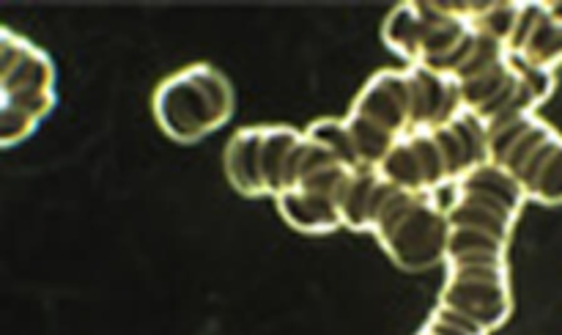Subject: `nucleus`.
Wrapping results in <instances>:
<instances>
[{
    "label": "nucleus",
    "mask_w": 562,
    "mask_h": 335,
    "mask_svg": "<svg viewBox=\"0 0 562 335\" xmlns=\"http://www.w3.org/2000/svg\"><path fill=\"white\" fill-rule=\"evenodd\" d=\"M384 42L406 64L450 75L464 108L488 126L538 113L554 91V71L516 58L472 16L470 3H404L384 22Z\"/></svg>",
    "instance_id": "obj_1"
},
{
    "label": "nucleus",
    "mask_w": 562,
    "mask_h": 335,
    "mask_svg": "<svg viewBox=\"0 0 562 335\" xmlns=\"http://www.w3.org/2000/svg\"><path fill=\"white\" fill-rule=\"evenodd\" d=\"M527 196L494 163L481 165L453 187L448 203L450 242L439 308L494 333L514 311L508 245Z\"/></svg>",
    "instance_id": "obj_2"
},
{
    "label": "nucleus",
    "mask_w": 562,
    "mask_h": 335,
    "mask_svg": "<svg viewBox=\"0 0 562 335\" xmlns=\"http://www.w3.org/2000/svg\"><path fill=\"white\" fill-rule=\"evenodd\" d=\"M464 110L461 86L428 66L382 69L366 82L344 119L360 168H379L395 143L439 126Z\"/></svg>",
    "instance_id": "obj_3"
},
{
    "label": "nucleus",
    "mask_w": 562,
    "mask_h": 335,
    "mask_svg": "<svg viewBox=\"0 0 562 335\" xmlns=\"http://www.w3.org/2000/svg\"><path fill=\"white\" fill-rule=\"evenodd\" d=\"M344 228L368 231L406 272L445 264L450 242L448 206L439 192L401 187L379 168L355 170L340 198Z\"/></svg>",
    "instance_id": "obj_4"
},
{
    "label": "nucleus",
    "mask_w": 562,
    "mask_h": 335,
    "mask_svg": "<svg viewBox=\"0 0 562 335\" xmlns=\"http://www.w3.org/2000/svg\"><path fill=\"white\" fill-rule=\"evenodd\" d=\"M223 165L228 181L241 196H269L274 201L307 187L344 181L355 174L335 148L294 126L239 130L225 146Z\"/></svg>",
    "instance_id": "obj_5"
},
{
    "label": "nucleus",
    "mask_w": 562,
    "mask_h": 335,
    "mask_svg": "<svg viewBox=\"0 0 562 335\" xmlns=\"http://www.w3.org/2000/svg\"><path fill=\"white\" fill-rule=\"evenodd\" d=\"M488 163V130L475 113L461 110L456 119L415 132L395 143L379 174L409 190L439 192Z\"/></svg>",
    "instance_id": "obj_6"
},
{
    "label": "nucleus",
    "mask_w": 562,
    "mask_h": 335,
    "mask_svg": "<svg viewBox=\"0 0 562 335\" xmlns=\"http://www.w3.org/2000/svg\"><path fill=\"white\" fill-rule=\"evenodd\" d=\"M488 163L514 176L527 201L562 203V135L538 113L488 126Z\"/></svg>",
    "instance_id": "obj_7"
},
{
    "label": "nucleus",
    "mask_w": 562,
    "mask_h": 335,
    "mask_svg": "<svg viewBox=\"0 0 562 335\" xmlns=\"http://www.w3.org/2000/svg\"><path fill=\"white\" fill-rule=\"evenodd\" d=\"M234 86L209 64H192L176 71L154 93L159 126L179 143H195L217 132L234 115Z\"/></svg>",
    "instance_id": "obj_8"
},
{
    "label": "nucleus",
    "mask_w": 562,
    "mask_h": 335,
    "mask_svg": "<svg viewBox=\"0 0 562 335\" xmlns=\"http://www.w3.org/2000/svg\"><path fill=\"white\" fill-rule=\"evenodd\" d=\"M0 143L25 141L55 104V69L44 49L3 27L0 42Z\"/></svg>",
    "instance_id": "obj_9"
},
{
    "label": "nucleus",
    "mask_w": 562,
    "mask_h": 335,
    "mask_svg": "<svg viewBox=\"0 0 562 335\" xmlns=\"http://www.w3.org/2000/svg\"><path fill=\"white\" fill-rule=\"evenodd\" d=\"M472 16L536 69L562 64V3H470Z\"/></svg>",
    "instance_id": "obj_10"
},
{
    "label": "nucleus",
    "mask_w": 562,
    "mask_h": 335,
    "mask_svg": "<svg viewBox=\"0 0 562 335\" xmlns=\"http://www.w3.org/2000/svg\"><path fill=\"white\" fill-rule=\"evenodd\" d=\"M417 335H488V333L437 305V311L428 316V322L423 324V330Z\"/></svg>",
    "instance_id": "obj_11"
}]
</instances>
